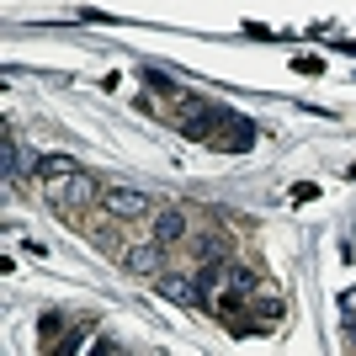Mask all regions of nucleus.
I'll return each instance as SVG.
<instances>
[{
    "instance_id": "nucleus-1",
    "label": "nucleus",
    "mask_w": 356,
    "mask_h": 356,
    "mask_svg": "<svg viewBox=\"0 0 356 356\" xmlns=\"http://www.w3.org/2000/svg\"><path fill=\"white\" fill-rule=\"evenodd\" d=\"M48 202L54 208H90V202H102V186H96V176H86V170H70L64 181H48Z\"/></svg>"
},
{
    "instance_id": "nucleus-2",
    "label": "nucleus",
    "mask_w": 356,
    "mask_h": 356,
    "mask_svg": "<svg viewBox=\"0 0 356 356\" xmlns=\"http://www.w3.org/2000/svg\"><path fill=\"white\" fill-rule=\"evenodd\" d=\"M102 208L112 213V218H144L154 202H149L144 192H134V186H106V192H102Z\"/></svg>"
},
{
    "instance_id": "nucleus-3",
    "label": "nucleus",
    "mask_w": 356,
    "mask_h": 356,
    "mask_svg": "<svg viewBox=\"0 0 356 356\" xmlns=\"http://www.w3.org/2000/svg\"><path fill=\"white\" fill-rule=\"evenodd\" d=\"M229 112H218V106L208 102H186L181 106V134L186 138H213V122H223Z\"/></svg>"
},
{
    "instance_id": "nucleus-4",
    "label": "nucleus",
    "mask_w": 356,
    "mask_h": 356,
    "mask_svg": "<svg viewBox=\"0 0 356 356\" xmlns=\"http://www.w3.org/2000/svg\"><path fill=\"white\" fill-rule=\"evenodd\" d=\"M160 293L176 303V309H202L208 303V287L197 282V277H160Z\"/></svg>"
},
{
    "instance_id": "nucleus-5",
    "label": "nucleus",
    "mask_w": 356,
    "mask_h": 356,
    "mask_svg": "<svg viewBox=\"0 0 356 356\" xmlns=\"http://www.w3.org/2000/svg\"><path fill=\"white\" fill-rule=\"evenodd\" d=\"M208 144H213V149H234V154H245V149L255 144V122H250V118H229V128H213Z\"/></svg>"
},
{
    "instance_id": "nucleus-6",
    "label": "nucleus",
    "mask_w": 356,
    "mask_h": 356,
    "mask_svg": "<svg viewBox=\"0 0 356 356\" xmlns=\"http://www.w3.org/2000/svg\"><path fill=\"white\" fill-rule=\"evenodd\" d=\"M6 181H16V176H32V170H43V160H38V154H32L27 144H16L11 134H6Z\"/></svg>"
},
{
    "instance_id": "nucleus-7",
    "label": "nucleus",
    "mask_w": 356,
    "mask_h": 356,
    "mask_svg": "<svg viewBox=\"0 0 356 356\" xmlns=\"http://www.w3.org/2000/svg\"><path fill=\"white\" fill-rule=\"evenodd\" d=\"M154 239H160L165 250L181 245V239H186V213H181V208H160V213H154Z\"/></svg>"
},
{
    "instance_id": "nucleus-8",
    "label": "nucleus",
    "mask_w": 356,
    "mask_h": 356,
    "mask_svg": "<svg viewBox=\"0 0 356 356\" xmlns=\"http://www.w3.org/2000/svg\"><path fill=\"white\" fill-rule=\"evenodd\" d=\"M223 293H229V309L250 303V298H255V271H250V266H229V282H223Z\"/></svg>"
},
{
    "instance_id": "nucleus-9",
    "label": "nucleus",
    "mask_w": 356,
    "mask_h": 356,
    "mask_svg": "<svg viewBox=\"0 0 356 356\" xmlns=\"http://www.w3.org/2000/svg\"><path fill=\"white\" fill-rule=\"evenodd\" d=\"M160 255H165L160 239H149V245H134V250H128V271H134V277H149V271H160Z\"/></svg>"
},
{
    "instance_id": "nucleus-10",
    "label": "nucleus",
    "mask_w": 356,
    "mask_h": 356,
    "mask_svg": "<svg viewBox=\"0 0 356 356\" xmlns=\"http://www.w3.org/2000/svg\"><path fill=\"white\" fill-rule=\"evenodd\" d=\"M197 282H202V287L213 293V287H223V282H229V266H223L218 255H213V261H202V271H197Z\"/></svg>"
},
{
    "instance_id": "nucleus-11",
    "label": "nucleus",
    "mask_w": 356,
    "mask_h": 356,
    "mask_svg": "<svg viewBox=\"0 0 356 356\" xmlns=\"http://www.w3.org/2000/svg\"><path fill=\"white\" fill-rule=\"evenodd\" d=\"M70 170H80V165H74L70 154H48V160H43V181H64Z\"/></svg>"
},
{
    "instance_id": "nucleus-12",
    "label": "nucleus",
    "mask_w": 356,
    "mask_h": 356,
    "mask_svg": "<svg viewBox=\"0 0 356 356\" xmlns=\"http://www.w3.org/2000/svg\"><path fill=\"white\" fill-rule=\"evenodd\" d=\"M250 303H255V314H261L266 325H271V319H282V314H287V303H282V298H261V293H255Z\"/></svg>"
},
{
    "instance_id": "nucleus-13",
    "label": "nucleus",
    "mask_w": 356,
    "mask_h": 356,
    "mask_svg": "<svg viewBox=\"0 0 356 356\" xmlns=\"http://www.w3.org/2000/svg\"><path fill=\"white\" fill-rule=\"evenodd\" d=\"M144 80H149V86H154V90H165V96H170V90H176V80H165L160 70H144Z\"/></svg>"
},
{
    "instance_id": "nucleus-14",
    "label": "nucleus",
    "mask_w": 356,
    "mask_h": 356,
    "mask_svg": "<svg viewBox=\"0 0 356 356\" xmlns=\"http://www.w3.org/2000/svg\"><path fill=\"white\" fill-rule=\"evenodd\" d=\"M314 192H319V186H314V181H298V186H293V202H309Z\"/></svg>"
},
{
    "instance_id": "nucleus-15",
    "label": "nucleus",
    "mask_w": 356,
    "mask_h": 356,
    "mask_svg": "<svg viewBox=\"0 0 356 356\" xmlns=\"http://www.w3.org/2000/svg\"><path fill=\"white\" fill-rule=\"evenodd\" d=\"M346 335H351V346H356V319H351V325H346Z\"/></svg>"
},
{
    "instance_id": "nucleus-16",
    "label": "nucleus",
    "mask_w": 356,
    "mask_h": 356,
    "mask_svg": "<svg viewBox=\"0 0 356 356\" xmlns=\"http://www.w3.org/2000/svg\"><path fill=\"white\" fill-rule=\"evenodd\" d=\"M346 176H351V181H356V165H351V170H346Z\"/></svg>"
}]
</instances>
